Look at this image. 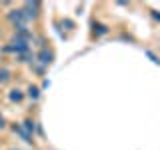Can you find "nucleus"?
<instances>
[{
    "label": "nucleus",
    "mask_w": 160,
    "mask_h": 150,
    "mask_svg": "<svg viewBox=\"0 0 160 150\" xmlns=\"http://www.w3.org/2000/svg\"><path fill=\"white\" fill-rule=\"evenodd\" d=\"M38 10H40V4L38 2H24L22 4V12H24V18H26V22L28 20H36L38 18Z\"/></svg>",
    "instance_id": "obj_1"
},
{
    "label": "nucleus",
    "mask_w": 160,
    "mask_h": 150,
    "mask_svg": "<svg viewBox=\"0 0 160 150\" xmlns=\"http://www.w3.org/2000/svg\"><path fill=\"white\" fill-rule=\"evenodd\" d=\"M6 18L10 20L12 28H14V26H22V24H26V18H24L22 8H12V10H10V12L6 14Z\"/></svg>",
    "instance_id": "obj_2"
},
{
    "label": "nucleus",
    "mask_w": 160,
    "mask_h": 150,
    "mask_svg": "<svg viewBox=\"0 0 160 150\" xmlns=\"http://www.w3.org/2000/svg\"><path fill=\"white\" fill-rule=\"evenodd\" d=\"M36 58H38V62H40V66H44L46 68L50 62H52V52H50L48 48H42L40 52L36 54Z\"/></svg>",
    "instance_id": "obj_3"
},
{
    "label": "nucleus",
    "mask_w": 160,
    "mask_h": 150,
    "mask_svg": "<svg viewBox=\"0 0 160 150\" xmlns=\"http://www.w3.org/2000/svg\"><path fill=\"white\" fill-rule=\"evenodd\" d=\"M24 132H28L30 136H32V132L36 130V122H32V120H24Z\"/></svg>",
    "instance_id": "obj_4"
},
{
    "label": "nucleus",
    "mask_w": 160,
    "mask_h": 150,
    "mask_svg": "<svg viewBox=\"0 0 160 150\" xmlns=\"http://www.w3.org/2000/svg\"><path fill=\"white\" fill-rule=\"evenodd\" d=\"M28 96L32 98V100H38V96H40L38 86H28Z\"/></svg>",
    "instance_id": "obj_5"
},
{
    "label": "nucleus",
    "mask_w": 160,
    "mask_h": 150,
    "mask_svg": "<svg viewBox=\"0 0 160 150\" xmlns=\"http://www.w3.org/2000/svg\"><path fill=\"white\" fill-rule=\"evenodd\" d=\"M10 100L20 102V100H22V92H20V90H12V92H10Z\"/></svg>",
    "instance_id": "obj_6"
},
{
    "label": "nucleus",
    "mask_w": 160,
    "mask_h": 150,
    "mask_svg": "<svg viewBox=\"0 0 160 150\" xmlns=\"http://www.w3.org/2000/svg\"><path fill=\"white\" fill-rule=\"evenodd\" d=\"M94 32H98V34H106V32H108V28L104 26V24H94Z\"/></svg>",
    "instance_id": "obj_7"
},
{
    "label": "nucleus",
    "mask_w": 160,
    "mask_h": 150,
    "mask_svg": "<svg viewBox=\"0 0 160 150\" xmlns=\"http://www.w3.org/2000/svg\"><path fill=\"white\" fill-rule=\"evenodd\" d=\"M6 80H10V72L8 70H0V82H6Z\"/></svg>",
    "instance_id": "obj_8"
},
{
    "label": "nucleus",
    "mask_w": 160,
    "mask_h": 150,
    "mask_svg": "<svg viewBox=\"0 0 160 150\" xmlns=\"http://www.w3.org/2000/svg\"><path fill=\"white\" fill-rule=\"evenodd\" d=\"M4 126H6V124H4V118L0 116V128H4Z\"/></svg>",
    "instance_id": "obj_9"
},
{
    "label": "nucleus",
    "mask_w": 160,
    "mask_h": 150,
    "mask_svg": "<svg viewBox=\"0 0 160 150\" xmlns=\"http://www.w3.org/2000/svg\"><path fill=\"white\" fill-rule=\"evenodd\" d=\"M12 150H14V148H12Z\"/></svg>",
    "instance_id": "obj_10"
}]
</instances>
